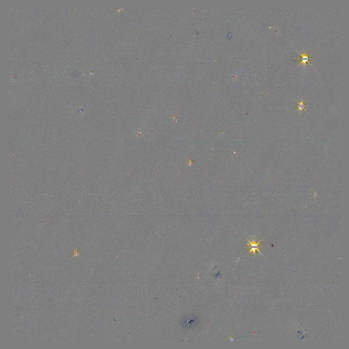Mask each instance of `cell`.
Returning a JSON list of instances; mask_svg holds the SVG:
<instances>
[{
	"label": "cell",
	"instance_id": "2",
	"mask_svg": "<svg viewBox=\"0 0 349 349\" xmlns=\"http://www.w3.org/2000/svg\"><path fill=\"white\" fill-rule=\"evenodd\" d=\"M298 52L301 56V57L299 58V60H301V62L299 63V64L297 68L301 64L306 65V63H309V64L312 66L309 62V61L312 59L306 53L303 54H301L299 53Z\"/></svg>",
	"mask_w": 349,
	"mask_h": 349
},
{
	"label": "cell",
	"instance_id": "1",
	"mask_svg": "<svg viewBox=\"0 0 349 349\" xmlns=\"http://www.w3.org/2000/svg\"><path fill=\"white\" fill-rule=\"evenodd\" d=\"M246 239L249 243V244H247V245H248L249 247H246V248H249L250 250L249 252H248V253H247V254H248L249 253H251V252H252L254 254V255H255L256 251H258L259 253L261 254L262 255H263L260 251H259V249H260L261 247H262L260 245V243L261 241V240L260 241H259L258 242H256L255 241V240H254V241H252V242H251L250 241H249L248 239Z\"/></svg>",
	"mask_w": 349,
	"mask_h": 349
},
{
	"label": "cell",
	"instance_id": "3",
	"mask_svg": "<svg viewBox=\"0 0 349 349\" xmlns=\"http://www.w3.org/2000/svg\"><path fill=\"white\" fill-rule=\"evenodd\" d=\"M297 103L298 104V105L297 106V107H298V108L297 111H299L302 112L303 109H304L306 111L308 112L306 108V106H308V105H305L303 101H302L300 102H298Z\"/></svg>",
	"mask_w": 349,
	"mask_h": 349
}]
</instances>
